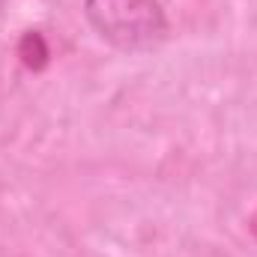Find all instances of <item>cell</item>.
<instances>
[{"label":"cell","instance_id":"obj_1","mask_svg":"<svg viewBox=\"0 0 257 257\" xmlns=\"http://www.w3.org/2000/svg\"><path fill=\"white\" fill-rule=\"evenodd\" d=\"M84 18L99 39L117 51H150L171 33L159 0H84Z\"/></svg>","mask_w":257,"mask_h":257}]
</instances>
